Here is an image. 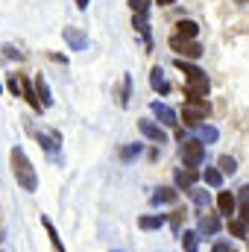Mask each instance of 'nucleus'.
<instances>
[{"label":"nucleus","mask_w":249,"mask_h":252,"mask_svg":"<svg viewBox=\"0 0 249 252\" xmlns=\"http://www.w3.org/2000/svg\"><path fill=\"white\" fill-rule=\"evenodd\" d=\"M176 67H179V70H182V73H185V79H190V76H199V73H202V70H199V67H196V64L185 62V59H176Z\"/></svg>","instance_id":"5701e85b"},{"label":"nucleus","mask_w":249,"mask_h":252,"mask_svg":"<svg viewBox=\"0 0 249 252\" xmlns=\"http://www.w3.org/2000/svg\"><path fill=\"white\" fill-rule=\"evenodd\" d=\"M182 247H185V252H196V247H199V232H182Z\"/></svg>","instance_id":"aec40b11"},{"label":"nucleus","mask_w":249,"mask_h":252,"mask_svg":"<svg viewBox=\"0 0 249 252\" xmlns=\"http://www.w3.org/2000/svg\"><path fill=\"white\" fill-rule=\"evenodd\" d=\"M62 35H64V41L70 44V50H85L88 47V35L82 30H76V27H64Z\"/></svg>","instance_id":"6e6552de"},{"label":"nucleus","mask_w":249,"mask_h":252,"mask_svg":"<svg viewBox=\"0 0 249 252\" xmlns=\"http://www.w3.org/2000/svg\"><path fill=\"white\" fill-rule=\"evenodd\" d=\"M41 226L47 229V238H50V244H53V252H64V247H62V238H59L56 226L50 223V217H41Z\"/></svg>","instance_id":"2eb2a0df"},{"label":"nucleus","mask_w":249,"mask_h":252,"mask_svg":"<svg viewBox=\"0 0 249 252\" xmlns=\"http://www.w3.org/2000/svg\"><path fill=\"white\" fill-rule=\"evenodd\" d=\"M229 232H232L235 238H247V223H241V220H229Z\"/></svg>","instance_id":"bb28decb"},{"label":"nucleus","mask_w":249,"mask_h":252,"mask_svg":"<svg viewBox=\"0 0 249 252\" xmlns=\"http://www.w3.org/2000/svg\"><path fill=\"white\" fill-rule=\"evenodd\" d=\"M199 232L202 235H217L220 232V217L217 214H202L199 217Z\"/></svg>","instance_id":"ddd939ff"},{"label":"nucleus","mask_w":249,"mask_h":252,"mask_svg":"<svg viewBox=\"0 0 249 252\" xmlns=\"http://www.w3.org/2000/svg\"><path fill=\"white\" fill-rule=\"evenodd\" d=\"M164 223H167V217H164V214H144V217L138 220V229L153 232V229H161Z\"/></svg>","instance_id":"f8f14e48"},{"label":"nucleus","mask_w":249,"mask_h":252,"mask_svg":"<svg viewBox=\"0 0 249 252\" xmlns=\"http://www.w3.org/2000/svg\"><path fill=\"white\" fill-rule=\"evenodd\" d=\"M199 141L202 144H214L217 141V129L214 126H199Z\"/></svg>","instance_id":"393cba45"},{"label":"nucleus","mask_w":249,"mask_h":252,"mask_svg":"<svg viewBox=\"0 0 249 252\" xmlns=\"http://www.w3.org/2000/svg\"><path fill=\"white\" fill-rule=\"evenodd\" d=\"M158 6H170V3H176V0H156Z\"/></svg>","instance_id":"f704fd0d"},{"label":"nucleus","mask_w":249,"mask_h":252,"mask_svg":"<svg viewBox=\"0 0 249 252\" xmlns=\"http://www.w3.org/2000/svg\"><path fill=\"white\" fill-rule=\"evenodd\" d=\"M170 50H176L179 59H199V56H202V47H199L193 38H179V35L170 38Z\"/></svg>","instance_id":"20e7f679"},{"label":"nucleus","mask_w":249,"mask_h":252,"mask_svg":"<svg viewBox=\"0 0 249 252\" xmlns=\"http://www.w3.org/2000/svg\"><path fill=\"white\" fill-rule=\"evenodd\" d=\"M208 115H211V103L205 97H187V103L182 106V121L190 129H199Z\"/></svg>","instance_id":"f03ea898"},{"label":"nucleus","mask_w":249,"mask_h":252,"mask_svg":"<svg viewBox=\"0 0 249 252\" xmlns=\"http://www.w3.org/2000/svg\"><path fill=\"white\" fill-rule=\"evenodd\" d=\"M129 91H132V76H129V73H126L124 76V91H121V106H129Z\"/></svg>","instance_id":"cd10ccee"},{"label":"nucleus","mask_w":249,"mask_h":252,"mask_svg":"<svg viewBox=\"0 0 249 252\" xmlns=\"http://www.w3.org/2000/svg\"><path fill=\"white\" fill-rule=\"evenodd\" d=\"M187 193H190V199H193V202H196V205L202 208V214H205V211H208V190L190 188V190H187Z\"/></svg>","instance_id":"6ab92c4d"},{"label":"nucleus","mask_w":249,"mask_h":252,"mask_svg":"<svg viewBox=\"0 0 249 252\" xmlns=\"http://www.w3.org/2000/svg\"><path fill=\"white\" fill-rule=\"evenodd\" d=\"M150 109H153V115H156L164 126H176V124H179V121H176V112H173L170 106H164V103H158V100H156Z\"/></svg>","instance_id":"1a4fd4ad"},{"label":"nucleus","mask_w":249,"mask_h":252,"mask_svg":"<svg viewBox=\"0 0 249 252\" xmlns=\"http://www.w3.org/2000/svg\"><path fill=\"white\" fill-rule=\"evenodd\" d=\"M208 91H211V82H208V76H205V73L190 76V79L185 82V94H187V97H208Z\"/></svg>","instance_id":"39448f33"},{"label":"nucleus","mask_w":249,"mask_h":252,"mask_svg":"<svg viewBox=\"0 0 249 252\" xmlns=\"http://www.w3.org/2000/svg\"><path fill=\"white\" fill-rule=\"evenodd\" d=\"M138 153H141V144H132V147H124V150H121V158L129 161V158H135Z\"/></svg>","instance_id":"c756f323"},{"label":"nucleus","mask_w":249,"mask_h":252,"mask_svg":"<svg viewBox=\"0 0 249 252\" xmlns=\"http://www.w3.org/2000/svg\"><path fill=\"white\" fill-rule=\"evenodd\" d=\"M35 94L41 97V106H44V109H50V106H53V97H50V88H47L44 76H38V79H35Z\"/></svg>","instance_id":"f3484780"},{"label":"nucleus","mask_w":249,"mask_h":252,"mask_svg":"<svg viewBox=\"0 0 249 252\" xmlns=\"http://www.w3.org/2000/svg\"><path fill=\"white\" fill-rule=\"evenodd\" d=\"M0 91H3V82H0Z\"/></svg>","instance_id":"c9c22d12"},{"label":"nucleus","mask_w":249,"mask_h":252,"mask_svg":"<svg viewBox=\"0 0 249 252\" xmlns=\"http://www.w3.org/2000/svg\"><path fill=\"white\" fill-rule=\"evenodd\" d=\"M214 252H232V247H229L226 241H217V244H214Z\"/></svg>","instance_id":"2f4dec72"},{"label":"nucleus","mask_w":249,"mask_h":252,"mask_svg":"<svg viewBox=\"0 0 249 252\" xmlns=\"http://www.w3.org/2000/svg\"><path fill=\"white\" fill-rule=\"evenodd\" d=\"M241 223L249 226V205H241Z\"/></svg>","instance_id":"473e14b6"},{"label":"nucleus","mask_w":249,"mask_h":252,"mask_svg":"<svg viewBox=\"0 0 249 252\" xmlns=\"http://www.w3.org/2000/svg\"><path fill=\"white\" fill-rule=\"evenodd\" d=\"M196 32H199V27H196V21H179L176 24V35L179 38H196Z\"/></svg>","instance_id":"dca6fc26"},{"label":"nucleus","mask_w":249,"mask_h":252,"mask_svg":"<svg viewBox=\"0 0 249 252\" xmlns=\"http://www.w3.org/2000/svg\"><path fill=\"white\" fill-rule=\"evenodd\" d=\"M150 85H153L158 94H170V82L164 79V70H161V67H153V70H150Z\"/></svg>","instance_id":"9b49d317"},{"label":"nucleus","mask_w":249,"mask_h":252,"mask_svg":"<svg viewBox=\"0 0 249 252\" xmlns=\"http://www.w3.org/2000/svg\"><path fill=\"white\" fill-rule=\"evenodd\" d=\"M9 91H12L15 97H18V94H24V85H21V76H18V73H12V76H9Z\"/></svg>","instance_id":"c85d7f7f"},{"label":"nucleus","mask_w":249,"mask_h":252,"mask_svg":"<svg viewBox=\"0 0 249 252\" xmlns=\"http://www.w3.org/2000/svg\"><path fill=\"white\" fill-rule=\"evenodd\" d=\"M129 6H132V12L138 18H147L150 15V0H129Z\"/></svg>","instance_id":"b1692460"},{"label":"nucleus","mask_w":249,"mask_h":252,"mask_svg":"<svg viewBox=\"0 0 249 252\" xmlns=\"http://www.w3.org/2000/svg\"><path fill=\"white\" fill-rule=\"evenodd\" d=\"M238 199H241V205H249V185H244L238 190Z\"/></svg>","instance_id":"7c9ffc66"},{"label":"nucleus","mask_w":249,"mask_h":252,"mask_svg":"<svg viewBox=\"0 0 249 252\" xmlns=\"http://www.w3.org/2000/svg\"><path fill=\"white\" fill-rule=\"evenodd\" d=\"M235 205H238L235 193H229V190H220V193H217V211H220V214L232 217V214H235Z\"/></svg>","instance_id":"9d476101"},{"label":"nucleus","mask_w":249,"mask_h":252,"mask_svg":"<svg viewBox=\"0 0 249 252\" xmlns=\"http://www.w3.org/2000/svg\"><path fill=\"white\" fill-rule=\"evenodd\" d=\"M202 179H205L208 188H220V185H223V173H220V167H205V170H202Z\"/></svg>","instance_id":"a211bd4d"},{"label":"nucleus","mask_w":249,"mask_h":252,"mask_svg":"<svg viewBox=\"0 0 249 252\" xmlns=\"http://www.w3.org/2000/svg\"><path fill=\"white\" fill-rule=\"evenodd\" d=\"M173 179H176V188L179 190H190V188H196L199 170H196V167H179V170L173 173Z\"/></svg>","instance_id":"423d86ee"},{"label":"nucleus","mask_w":249,"mask_h":252,"mask_svg":"<svg viewBox=\"0 0 249 252\" xmlns=\"http://www.w3.org/2000/svg\"><path fill=\"white\" fill-rule=\"evenodd\" d=\"M217 167H220V173H229V176H232V173L238 170V161H235L232 156H220V158H217Z\"/></svg>","instance_id":"412c9836"},{"label":"nucleus","mask_w":249,"mask_h":252,"mask_svg":"<svg viewBox=\"0 0 249 252\" xmlns=\"http://www.w3.org/2000/svg\"><path fill=\"white\" fill-rule=\"evenodd\" d=\"M176 196H179L176 188H158L153 193V205H170V202H176Z\"/></svg>","instance_id":"4468645a"},{"label":"nucleus","mask_w":249,"mask_h":252,"mask_svg":"<svg viewBox=\"0 0 249 252\" xmlns=\"http://www.w3.org/2000/svg\"><path fill=\"white\" fill-rule=\"evenodd\" d=\"M138 129H141V135L150 138L153 144H164V141H167V132L158 124H153V121H138Z\"/></svg>","instance_id":"0eeeda50"},{"label":"nucleus","mask_w":249,"mask_h":252,"mask_svg":"<svg viewBox=\"0 0 249 252\" xmlns=\"http://www.w3.org/2000/svg\"><path fill=\"white\" fill-rule=\"evenodd\" d=\"M38 141L47 147V153H56V144H59V135H41L38 132Z\"/></svg>","instance_id":"a878e982"},{"label":"nucleus","mask_w":249,"mask_h":252,"mask_svg":"<svg viewBox=\"0 0 249 252\" xmlns=\"http://www.w3.org/2000/svg\"><path fill=\"white\" fill-rule=\"evenodd\" d=\"M88 3H91V0H76V9H82V12H85V9H88Z\"/></svg>","instance_id":"72a5a7b5"},{"label":"nucleus","mask_w":249,"mask_h":252,"mask_svg":"<svg viewBox=\"0 0 249 252\" xmlns=\"http://www.w3.org/2000/svg\"><path fill=\"white\" fill-rule=\"evenodd\" d=\"M185 217H187L185 208H176V211L170 214V226H173V232H176V235H182V223H185Z\"/></svg>","instance_id":"4be33fe9"},{"label":"nucleus","mask_w":249,"mask_h":252,"mask_svg":"<svg viewBox=\"0 0 249 252\" xmlns=\"http://www.w3.org/2000/svg\"><path fill=\"white\" fill-rule=\"evenodd\" d=\"M205 158V144L199 138H187L182 141V164L185 167H199Z\"/></svg>","instance_id":"7ed1b4c3"},{"label":"nucleus","mask_w":249,"mask_h":252,"mask_svg":"<svg viewBox=\"0 0 249 252\" xmlns=\"http://www.w3.org/2000/svg\"><path fill=\"white\" fill-rule=\"evenodd\" d=\"M9 161H12V173H15V179H18V185H21V188H24V190H35V188H38L35 167H32V161L27 158V153H24L21 147H12Z\"/></svg>","instance_id":"f257e3e1"}]
</instances>
